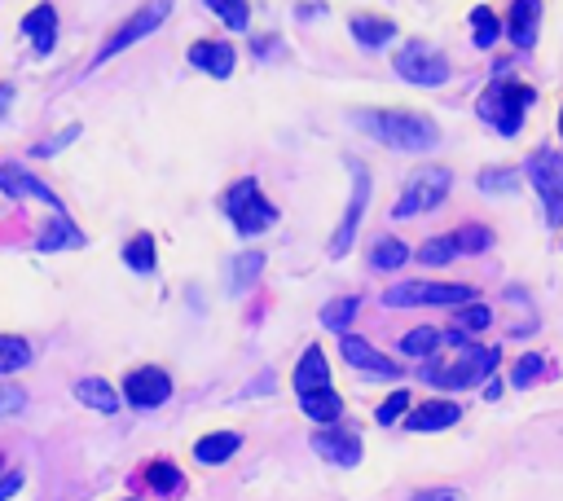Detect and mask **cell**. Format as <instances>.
Masks as SVG:
<instances>
[{
	"instance_id": "6da1fadb",
	"label": "cell",
	"mask_w": 563,
	"mask_h": 501,
	"mask_svg": "<svg viewBox=\"0 0 563 501\" xmlns=\"http://www.w3.org/2000/svg\"><path fill=\"white\" fill-rule=\"evenodd\" d=\"M357 124L392 150H432L440 141L436 119L418 115V110H366L357 115Z\"/></svg>"
},
{
	"instance_id": "7a4b0ae2",
	"label": "cell",
	"mask_w": 563,
	"mask_h": 501,
	"mask_svg": "<svg viewBox=\"0 0 563 501\" xmlns=\"http://www.w3.org/2000/svg\"><path fill=\"white\" fill-rule=\"evenodd\" d=\"M533 106V88L528 84H515V80H493L480 97V119L493 124L502 137H515L524 128V110Z\"/></svg>"
},
{
	"instance_id": "3957f363",
	"label": "cell",
	"mask_w": 563,
	"mask_h": 501,
	"mask_svg": "<svg viewBox=\"0 0 563 501\" xmlns=\"http://www.w3.org/2000/svg\"><path fill=\"white\" fill-rule=\"evenodd\" d=\"M493 370H498V352L493 348H471V343H458L454 356H445L440 365H427V383L432 387H471L484 383Z\"/></svg>"
},
{
	"instance_id": "277c9868",
	"label": "cell",
	"mask_w": 563,
	"mask_h": 501,
	"mask_svg": "<svg viewBox=\"0 0 563 501\" xmlns=\"http://www.w3.org/2000/svg\"><path fill=\"white\" fill-rule=\"evenodd\" d=\"M225 216L234 220V229L238 233H264V229H273L278 225V207L264 198V189H260V181H238L234 189L225 194Z\"/></svg>"
},
{
	"instance_id": "5b68a950",
	"label": "cell",
	"mask_w": 563,
	"mask_h": 501,
	"mask_svg": "<svg viewBox=\"0 0 563 501\" xmlns=\"http://www.w3.org/2000/svg\"><path fill=\"white\" fill-rule=\"evenodd\" d=\"M388 308H418V304H432V308H462V304H476V286L467 282H401L383 295Z\"/></svg>"
},
{
	"instance_id": "8992f818",
	"label": "cell",
	"mask_w": 563,
	"mask_h": 501,
	"mask_svg": "<svg viewBox=\"0 0 563 501\" xmlns=\"http://www.w3.org/2000/svg\"><path fill=\"white\" fill-rule=\"evenodd\" d=\"M449 185H454L449 167H418L410 181H405V194L396 198L392 216L396 220H410V216H423V211H436L449 198Z\"/></svg>"
},
{
	"instance_id": "52a82bcc",
	"label": "cell",
	"mask_w": 563,
	"mask_h": 501,
	"mask_svg": "<svg viewBox=\"0 0 563 501\" xmlns=\"http://www.w3.org/2000/svg\"><path fill=\"white\" fill-rule=\"evenodd\" d=\"M392 66H396V75H401L405 84H418V88H440L449 80V58L427 40H410L392 58Z\"/></svg>"
},
{
	"instance_id": "ba28073f",
	"label": "cell",
	"mask_w": 563,
	"mask_h": 501,
	"mask_svg": "<svg viewBox=\"0 0 563 501\" xmlns=\"http://www.w3.org/2000/svg\"><path fill=\"white\" fill-rule=\"evenodd\" d=\"M528 181L542 194L546 203V220L550 225H563V154L559 150H537L528 154Z\"/></svg>"
},
{
	"instance_id": "9c48e42d",
	"label": "cell",
	"mask_w": 563,
	"mask_h": 501,
	"mask_svg": "<svg viewBox=\"0 0 563 501\" xmlns=\"http://www.w3.org/2000/svg\"><path fill=\"white\" fill-rule=\"evenodd\" d=\"M168 9H172V0H150V5H141L137 14H132L124 27L110 36L102 49H97V58H93V66H102L106 58H115V53H124V49H132L137 40H146L154 27H163V18H168Z\"/></svg>"
},
{
	"instance_id": "30bf717a",
	"label": "cell",
	"mask_w": 563,
	"mask_h": 501,
	"mask_svg": "<svg viewBox=\"0 0 563 501\" xmlns=\"http://www.w3.org/2000/svg\"><path fill=\"white\" fill-rule=\"evenodd\" d=\"M366 203H370V172H366V163H352V198H348V211H344V220H339L335 238H330V255H335V260H344L352 251V238H357V229H361Z\"/></svg>"
},
{
	"instance_id": "8fae6325",
	"label": "cell",
	"mask_w": 563,
	"mask_h": 501,
	"mask_svg": "<svg viewBox=\"0 0 563 501\" xmlns=\"http://www.w3.org/2000/svg\"><path fill=\"white\" fill-rule=\"evenodd\" d=\"M168 396H172V378H168V370H159V365H141L124 383V400L132 409H159Z\"/></svg>"
},
{
	"instance_id": "7c38bea8",
	"label": "cell",
	"mask_w": 563,
	"mask_h": 501,
	"mask_svg": "<svg viewBox=\"0 0 563 501\" xmlns=\"http://www.w3.org/2000/svg\"><path fill=\"white\" fill-rule=\"evenodd\" d=\"M313 449L322 453L326 462H335V466H357L361 462V436H357V431H348V427L313 431Z\"/></svg>"
},
{
	"instance_id": "4fadbf2b",
	"label": "cell",
	"mask_w": 563,
	"mask_h": 501,
	"mask_svg": "<svg viewBox=\"0 0 563 501\" xmlns=\"http://www.w3.org/2000/svg\"><path fill=\"white\" fill-rule=\"evenodd\" d=\"M339 352H344V361L352 365V370H361V374H379V378H396V374H401V365L388 361L383 352H374L361 334H344Z\"/></svg>"
},
{
	"instance_id": "5bb4252c",
	"label": "cell",
	"mask_w": 563,
	"mask_h": 501,
	"mask_svg": "<svg viewBox=\"0 0 563 501\" xmlns=\"http://www.w3.org/2000/svg\"><path fill=\"white\" fill-rule=\"evenodd\" d=\"M0 189H5L9 198H36V203L53 207V211H62V198L53 194L49 185H40L31 172H22V167H14V163H0Z\"/></svg>"
},
{
	"instance_id": "9a60e30c",
	"label": "cell",
	"mask_w": 563,
	"mask_h": 501,
	"mask_svg": "<svg viewBox=\"0 0 563 501\" xmlns=\"http://www.w3.org/2000/svg\"><path fill=\"white\" fill-rule=\"evenodd\" d=\"M234 49H229L225 40H198L190 44V66H198V71L216 75V80H229L234 75Z\"/></svg>"
},
{
	"instance_id": "2e32d148",
	"label": "cell",
	"mask_w": 563,
	"mask_h": 501,
	"mask_svg": "<svg viewBox=\"0 0 563 501\" xmlns=\"http://www.w3.org/2000/svg\"><path fill=\"white\" fill-rule=\"evenodd\" d=\"M537 22H542V0H511L506 31H511V44H515V49H533Z\"/></svg>"
},
{
	"instance_id": "e0dca14e",
	"label": "cell",
	"mask_w": 563,
	"mask_h": 501,
	"mask_svg": "<svg viewBox=\"0 0 563 501\" xmlns=\"http://www.w3.org/2000/svg\"><path fill=\"white\" fill-rule=\"evenodd\" d=\"M458 418H462V409L454 400H423L418 409L405 414V427L410 431H445V427H454Z\"/></svg>"
},
{
	"instance_id": "ac0fdd59",
	"label": "cell",
	"mask_w": 563,
	"mask_h": 501,
	"mask_svg": "<svg viewBox=\"0 0 563 501\" xmlns=\"http://www.w3.org/2000/svg\"><path fill=\"white\" fill-rule=\"evenodd\" d=\"M22 36L36 44V53H53V44H58V9L53 5H36L27 18H22Z\"/></svg>"
},
{
	"instance_id": "d6986e66",
	"label": "cell",
	"mask_w": 563,
	"mask_h": 501,
	"mask_svg": "<svg viewBox=\"0 0 563 501\" xmlns=\"http://www.w3.org/2000/svg\"><path fill=\"white\" fill-rule=\"evenodd\" d=\"M71 247H84V233L71 225V216H66V211H53L49 225H44V233L36 238V251L53 255V251H71Z\"/></svg>"
},
{
	"instance_id": "ffe728a7",
	"label": "cell",
	"mask_w": 563,
	"mask_h": 501,
	"mask_svg": "<svg viewBox=\"0 0 563 501\" xmlns=\"http://www.w3.org/2000/svg\"><path fill=\"white\" fill-rule=\"evenodd\" d=\"M291 383H295V392H300V396L317 392V387H330V361H326V352L322 348H308L300 356V365H295Z\"/></svg>"
},
{
	"instance_id": "44dd1931",
	"label": "cell",
	"mask_w": 563,
	"mask_h": 501,
	"mask_svg": "<svg viewBox=\"0 0 563 501\" xmlns=\"http://www.w3.org/2000/svg\"><path fill=\"white\" fill-rule=\"evenodd\" d=\"M242 449V436L238 431H212V436H203L194 444V458L203 462V466H220V462H229L234 453Z\"/></svg>"
},
{
	"instance_id": "7402d4cb",
	"label": "cell",
	"mask_w": 563,
	"mask_h": 501,
	"mask_svg": "<svg viewBox=\"0 0 563 501\" xmlns=\"http://www.w3.org/2000/svg\"><path fill=\"white\" fill-rule=\"evenodd\" d=\"M75 400L88 405V409H97V414H115L124 396H119L106 378H80V383H75Z\"/></svg>"
},
{
	"instance_id": "603a6c76",
	"label": "cell",
	"mask_w": 563,
	"mask_h": 501,
	"mask_svg": "<svg viewBox=\"0 0 563 501\" xmlns=\"http://www.w3.org/2000/svg\"><path fill=\"white\" fill-rule=\"evenodd\" d=\"M300 409L317 422V427H326V422H335L339 414H344V400H339V392H330V387H317V392L300 396Z\"/></svg>"
},
{
	"instance_id": "cb8c5ba5",
	"label": "cell",
	"mask_w": 563,
	"mask_h": 501,
	"mask_svg": "<svg viewBox=\"0 0 563 501\" xmlns=\"http://www.w3.org/2000/svg\"><path fill=\"white\" fill-rule=\"evenodd\" d=\"M348 27H352V36L366 44V49H379V44H388L396 36V27H392L388 18H370V14H357Z\"/></svg>"
},
{
	"instance_id": "d4e9b609",
	"label": "cell",
	"mask_w": 563,
	"mask_h": 501,
	"mask_svg": "<svg viewBox=\"0 0 563 501\" xmlns=\"http://www.w3.org/2000/svg\"><path fill=\"white\" fill-rule=\"evenodd\" d=\"M31 365V343L18 339V334H0V378L18 374Z\"/></svg>"
},
{
	"instance_id": "484cf974",
	"label": "cell",
	"mask_w": 563,
	"mask_h": 501,
	"mask_svg": "<svg viewBox=\"0 0 563 501\" xmlns=\"http://www.w3.org/2000/svg\"><path fill=\"white\" fill-rule=\"evenodd\" d=\"M471 36H476L480 49H493V44H498L502 22H498V14H493L489 5H476V9H471Z\"/></svg>"
},
{
	"instance_id": "4316f807",
	"label": "cell",
	"mask_w": 563,
	"mask_h": 501,
	"mask_svg": "<svg viewBox=\"0 0 563 501\" xmlns=\"http://www.w3.org/2000/svg\"><path fill=\"white\" fill-rule=\"evenodd\" d=\"M212 14L225 22L229 31H247V22H251V9H247V0H203Z\"/></svg>"
},
{
	"instance_id": "83f0119b",
	"label": "cell",
	"mask_w": 563,
	"mask_h": 501,
	"mask_svg": "<svg viewBox=\"0 0 563 501\" xmlns=\"http://www.w3.org/2000/svg\"><path fill=\"white\" fill-rule=\"evenodd\" d=\"M357 308H361V299H357V295L330 299V304L322 308V326H326V330H339V334H344V330H348V321L357 317Z\"/></svg>"
},
{
	"instance_id": "f1b7e54d",
	"label": "cell",
	"mask_w": 563,
	"mask_h": 501,
	"mask_svg": "<svg viewBox=\"0 0 563 501\" xmlns=\"http://www.w3.org/2000/svg\"><path fill=\"white\" fill-rule=\"evenodd\" d=\"M260 269H264V251H247V255H238L234 269H229V286H234V291H247V286L260 277Z\"/></svg>"
},
{
	"instance_id": "f546056e",
	"label": "cell",
	"mask_w": 563,
	"mask_h": 501,
	"mask_svg": "<svg viewBox=\"0 0 563 501\" xmlns=\"http://www.w3.org/2000/svg\"><path fill=\"white\" fill-rule=\"evenodd\" d=\"M405 260H410V247H405V242H396V238H379V242H374V251H370L374 269H401Z\"/></svg>"
},
{
	"instance_id": "4dcf8cb0",
	"label": "cell",
	"mask_w": 563,
	"mask_h": 501,
	"mask_svg": "<svg viewBox=\"0 0 563 501\" xmlns=\"http://www.w3.org/2000/svg\"><path fill=\"white\" fill-rule=\"evenodd\" d=\"M146 484L154 488V493H181V488H185V480H181V471H176V466L172 462H150L146 466Z\"/></svg>"
},
{
	"instance_id": "1f68e13d",
	"label": "cell",
	"mask_w": 563,
	"mask_h": 501,
	"mask_svg": "<svg viewBox=\"0 0 563 501\" xmlns=\"http://www.w3.org/2000/svg\"><path fill=\"white\" fill-rule=\"evenodd\" d=\"M440 343H445V334H440V330L418 326V330H410V334L401 339V352H405V356H432Z\"/></svg>"
},
{
	"instance_id": "d6a6232c",
	"label": "cell",
	"mask_w": 563,
	"mask_h": 501,
	"mask_svg": "<svg viewBox=\"0 0 563 501\" xmlns=\"http://www.w3.org/2000/svg\"><path fill=\"white\" fill-rule=\"evenodd\" d=\"M124 264L137 273H154V238L150 233H137V238L124 247Z\"/></svg>"
},
{
	"instance_id": "836d02e7",
	"label": "cell",
	"mask_w": 563,
	"mask_h": 501,
	"mask_svg": "<svg viewBox=\"0 0 563 501\" xmlns=\"http://www.w3.org/2000/svg\"><path fill=\"white\" fill-rule=\"evenodd\" d=\"M489 321H493V313L484 304H462L454 313V330L458 334H480V330H489Z\"/></svg>"
},
{
	"instance_id": "e575fe53",
	"label": "cell",
	"mask_w": 563,
	"mask_h": 501,
	"mask_svg": "<svg viewBox=\"0 0 563 501\" xmlns=\"http://www.w3.org/2000/svg\"><path fill=\"white\" fill-rule=\"evenodd\" d=\"M489 242H493V233L480 229V225H462V229L454 233L458 255H480V251H489Z\"/></svg>"
},
{
	"instance_id": "d590c367",
	"label": "cell",
	"mask_w": 563,
	"mask_h": 501,
	"mask_svg": "<svg viewBox=\"0 0 563 501\" xmlns=\"http://www.w3.org/2000/svg\"><path fill=\"white\" fill-rule=\"evenodd\" d=\"M546 374V356L542 352H528L515 361V370H511V387H528L533 378H542Z\"/></svg>"
},
{
	"instance_id": "8d00e7d4",
	"label": "cell",
	"mask_w": 563,
	"mask_h": 501,
	"mask_svg": "<svg viewBox=\"0 0 563 501\" xmlns=\"http://www.w3.org/2000/svg\"><path fill=\"white\" fill-rule=\"evenodd\" d=\"M458 255V247H454V233L449 238H432V242H423V251H418V260L423 264H432V269H440V264H449Z\"/></svg>"
},
{
	"instance_id": "74e56055",
	"label": "cell",
	"mask_w": 563,
	"mask_h": 501,
	"mask_svg": "<svg viewBox=\"0 0 563 501\" xmlns=\"http://www.w3.org/2000/svg\"><path fill=\"white\" fill-rule=\"evenodd\" d=\"M476 185L484 189V194H506V189H515V172L511 167H484Z\"/></svg>"
},
{
	"instance_id": "f35d334b",
	"label": "cell",
	"mask_w": 563,
	"mask_h": 501,
	"mask_svg": "<svg viewBox=\"0 0 563 501\" xmlns=\"http://www.w3.org/2000/svg\"><path fill=\"white\" fill-rule=\"evenodd\" d=\"M405 414H410V392H392V396L383 400L379 409H374V418H379L383 427H392V422H401Z\"/></svg>"
},
{
	"instance_id": "ab89813d",
	"label": "cell",
	"mask_w": 563,
	"mask_h": 501,
	"mask_svg": "<svg viewBox=\"0 0 563 501\" xmlns=\"http://www.w3.org/2000/svg\"><path fill=\"white\" fill-rule=\"evenodd\" d=\"M22 409H27V392L22 387H0V418L22 414Z\"/></svg>"
},
{
	"instance_id": "60d3db41",
	"label": "cell",
	"mask_w": 563,
	"mask_h": 501,
	"mask_svg": "<svg viewBox=\"0 0 563 501\" xmlns=\"http://www.w3.org/2000/svg\"><path fill=\"white\" fill-rule=\"evenodd\" d=\"M75 137H80V128H66V132H58V137H53V141H44V146H36V154H58L62 146H66V141H75Z\"/></svg>"
},
{
	"instance_id": "b9f144b4",
	"label": "cell",
	"mask_w": 563,
	"mask_h": 501,
	"mask_svg": "<svg viewBox=\"0 0 563 501\" xmlns=\"http://www.w3.org/2000/svg\"><path fill=\"white\" fill-rule=\"evenodd\" d=\"M414 501H462L458 488H427V493H418Z\"/></svg>"
},
{
	"instance_id": "7bdbcfd3",
	"label": "cell",
	"mask_w": 563,
	"mask_h": 501,
	"mask_svg": "<svg viewBox=\"0 0 563 501\" xmlns=\"http://www.w3.org/2000/svg\"><path fill=\"white\" fill-rule=\"evenodd\" d=\"M559 132H563V115H559Z\"/></svg>"
}]
</instances>
